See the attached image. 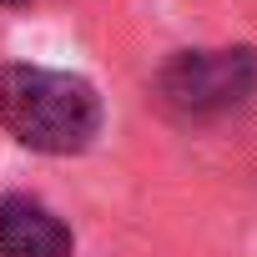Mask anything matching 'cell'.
Wrapping results in <instances>:
<instances>
[{"label": "cell", "mask_w": 257, "mask_h": 257, "mask_svg": "<svg viewBox=\"0 0 257 257\" xmlns=\"http://www.w3.org/2000/svg\"><path fill=\"white\" fill-rule=\"evenodd\" d=\"M0 121L46 157H76L101 132V96L86 76L46 66H0Z\"/></svg>", "instance_id": "6da1fadb"}, {"label": "cell", "mask_w": 257, "mask_h": 257, "mask_svg": "<svg viewBox=\"0 0 257 257\" xmlns=\"http://www.w3.org/2000/svg\"><path fill=\"white\" fill-rule=\"evenodd\" d=\"M257 91V51L227 46V51H177L157 71V96L182 121H212L232 106H242Z\"/></svg>", "instance_id": "7a4b0ae2"}, {"label": "cell", "mask_w": 257, "mask_h": 257, "mask_svg": "<svg viewBox=\"0 0 257 257\" xmlns=\"http://www.w3.org/2000/svg\"><path fill=\"white\" fill-rule=\"evenodd\" d=\"M71 227L36 197L0 202V257H71Z\"/></svg>", "instance_id": "3957f363"}]
</instances>
